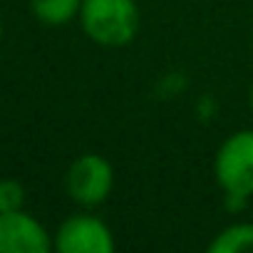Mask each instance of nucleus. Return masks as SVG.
<instances>
[{"instance_id":"1","label":"nucleus","mask_w":253,"mask_h":253,"mask_svg":"<svg viewBox=\"0 0 253 253\" xmlns=\"http://www.w3.org/2000/svg\"><path fill=\"white\" fill-rule=\"evenodd\" d=\"M77 18L84 35L102 47L129 45L142 23L134 0H82Z\"/></svg>"},{"instance_id":"3","label":"nucleus","mask_w":253,"mask_h":253,"mask_svg":"<svg viewBox=\"0 0 253 253\" xmlns=\"http://www.w3.org/2000/svg\"><path fill=\"white\" fill-rule=\"evenodd\" d=\"M65 189L75 204L84 209L99 206L114 189V169L102 154L87 152L70 164L65 174Z\"/></svg>"},{"instance_id":"4","label":"nucleus","mask_w":253,"mask_h":253,"mask_svg":"<svg viewBox=\"0 0 253 253\" xmlns=\"http://www.w3.org/2000/svg\"><path fill=\"white\" fill-rule=\"evenodd\" d=\"M55 248L60 253H112L114 236L102 218L75 213L60 223L55 233Z\"/></svg>"},{"instance_id":"8","label":"nucleus","mask_w":253,"mask_h":253,"mask_svg":"<svg viewBox=\"0 0 253 253\" xmlns=\"http://www.w3.org/2000/svg\"><path fill=\"white\" fill-rule=\"evenodd\" d=\"M25 209V186L18 179H0V213Z\"/></svg>"},{"instance_id":"10","label":"nucleus","mask_w":253,"mask_h":253,"mask_svg":"<svg viewBox=\"0 0 253 253\" xmlns=\"http://www.w3.org/2000/svg\"><path fill=\"white\" fill-rule=\"evenodd\" d=\"M3 33L5 30H3V20H0V45H3Z\"/></svg>"},{"instance_id":"9","label":"nucleus","mask_w":253,"mask_h":253,"mask_svg":"<svg viewBox=\"0 0 253 253\" xmlns=\"http://www.w3.org/2000/svg\"><path fill=\"white\" fill-rule=\"evenodd\" d=\"M248 104H251V112H253V87H251V94H248Z\"/></svg>"},{"instance_id":"5","label":"nucleus","mask_w":253,"mask_h":253,"mask_svg":"<svg viewBox=\"0 0 253 253\" xmlns=\"http://www.w3.org/2000/svg\"><path fill=\"white\" fill-rule=\"evenodd\" d=\"M55 238L25 209L0 213V253H50Z\"/></svg>"},{"instance_id":"7","label":"nucleus","mask_w":253,"mask_h":253,"mask_svg":"<svg viewBox=\"0 0 253 253\" xmlns=\"http://www.w3.org/2000/svg\"><path fill=\"white\" fill-rule=\"evenodd\" d=\"M209 253H253V223H231L209 243Z\"/></svg>"},{"instance_id":"6","label":"nucleus","mask_w":253,"mask_h":253,"mask_svg":"<svg viewBox=\"0 0 253 253\" xmlns=\"http://www.w3.org/2000/svg\"><path fill=\"white\" fill-rule=\"evenodd\" d=\"M28 3L33 15L47 28H60L72 23L82 8V0H28Z\"/></svg>"},{"instance_id":"2","label":"nucleus","mask_w":253,"mask_h":253,"mask_svg":"<svg viewBox=\"0 0 253 253\" xmlns=\"http://www.w3.org/2000/svg\"><path fill=\"white\" fill-rule=\"evenodd\" d=\"M213 176L226 196H253V129L233 132L213 157Z\"/></svg>"}]
</instances>
